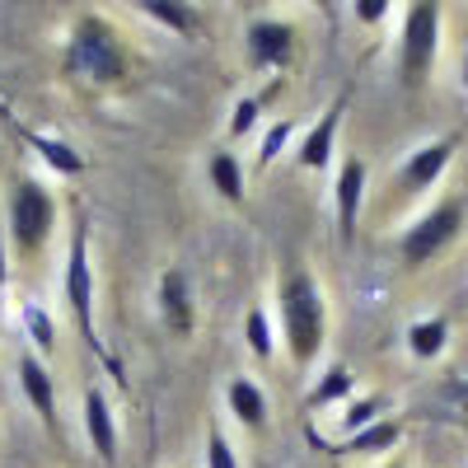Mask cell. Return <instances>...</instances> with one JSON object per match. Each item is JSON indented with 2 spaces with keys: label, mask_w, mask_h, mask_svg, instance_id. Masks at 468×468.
<instances>
[{
  "label": "cell",
  "mask_w": 468,
  "mask_h": 468,
  "mask_svg": "<svg viewBox=\"0 0 468 468\" xmlns=\"http://www.w3.org/2000/svg\"><path fill=\"white\" fill-rule=\"evenodd\" d=\"M277 304H282V337H286L291 361L314 366L324 342H328V300H324L319 282L304 267H286Z\"/></svg>",
  "instance_id": "1"
},
{
  "label": "cell",
  "mask_w": 468,
  "mask_h": 468,
  "mask_svg": "<svg viewBox=\"0 0 468 468\" xmlns=\"http://www.w3.org/2000/svg\"><path fill=\"white\" fill-rule=\"evenodd\" d=\"M441 57V5L417 0L403 15V33H399V75L408 90H421L426 75L436 70Z\"/></svg>",
  "instance_id": "2"
},
{
  "label": "cell",
  "mask_w": 468,
  "mask_h": 468,
  "mask_svg": "<svg viewBox=\"0 0 468 468\" xmlns=\"http://www.w3.org/2000/svg\"><path fill=\"white\" fill-rule=\"evenodd\" d=\"M52 225H57V197L37 178H19L10 187V239L19 244V253L43 249Z\"/></svg>",
  "instance_id": "3"
},
{
  "label": "cell",
  "mask_w": 468,
  "mask_h": 468,
  "mask_svg": "<svg viewBox=\"0 0 468 468\" xmlns=\"http://www.w3.org/2000/svg\"><path fill=\"white\" fill-rule=\"evenodd\" d=\"M463 216H468L463 197H445V202H436L431 211H426L421 220H412L408 234H403V244H399L403 262L408 267H421V262H431L441 249H450L459 234H463Z\"/></svg>",
  "instance_id": "4"
},
{
  "label": "cell",
  "mask_w": 468,
  "mask_h": 468,
  "mask_svg": "<svg viewBox=\"0 0 468 468\" xmlns=\"http://www.w3.org/2000/svg\"><path fill=\"white\" fill-rule=\"evenodd\" d=\"M66 304H70L75 324H80L85 342L99 346V333H94V267H90L85 225H75V234H70V253H66Z\"/></svg>",
  "instance_id": "5"
},
{
  "label": "cell",
  "mask_w": 468,
  "mask_h": 468,
  "mask_svg": "<svg viewBox=\"0 0 468 468\" xmlns=\"http://www.w3.org/2000/svg\"><path fill=\"white\" fill-rule=\"evenodd\" d=\"M70 57H75V66H80L90 80H99V85H108V80H117V75H122V52H117L112 33H108L99 19H80Z\"/></svg>",
  "instance_id": "6"
},
{
  "label": "cell",
  "mask_w": 468,
  "mask_h": 468,
  "mask_svg": "<svg viewBox=\"0 0 468 468\" xmlns=\"http://www.w3.org/2000/svg\"><path fill=\"white\" fill-rule=\"evenodd\" d=\"M361 207H366V160H361V154H346L342 169H337V183H333V211H337L342 239L356 234Z\"/></svg>",
  "instance_id": "7"
},
{
  "label": "cell",
  "mask_w": 468,
  "mask_h": 468,
  "mask_svg": "<svg viewBox=\"0 0 468 468\" xmlns=\"http://www.w3.org/2000/svg\"><path fill=\"white\" fill-rule=\"evenodd\" d=\"M244 43H249V61H253V66L282 70V66L295 57V28L282 24V19H253Z\"/></svg>",
  "instance_id": "8"
},
{
  "label": "cell",
  "mask_w": 468,
  "mask_h": 468,
  "mask_svg": "<svg viewBox=\"0 0 468 468\" xmlns=\"http://www.w3.org/2000/svg\"><path fill=\"white\" fill-rule=\"evenodd\" d=\"M454 160V141H431L408 154V165L399 169V192H408V197H417V192H426Z\"/></svg>",
  "instance_id": "9"
},
{
  "label": "cell",
  "mask_w": 468,
  "mask_h": 468,
  "mask_svg": "<svg viewBox=\"0 0 468 468\" xmlns=\"http://www.w3.org/2000/svg\"><path fill=\"white\" fill-rule=\"evenodd\" d=\"M342 112H346V103L337 99L314 127L304 132V141H300V150H295V160H300V169H309V174H324L328 165H333V145H337V132H342Z\"/></svg>",
  "instance_id": "10"
},
{
  "label": "cell",
  "mask_w": 468,
  "mask_h": 468,
  "mask_svg": "<svg viewBox=\"0 0 468 468\" xmlns=\"http://www.w3.org/2000/svg\"><path fill=\"white\" fill-rule=\"evenodd\" d=\"M160 319L169 324V333H192L197 309H192V282L183 267H169L160 277Z\"/></svg>",
  "instance_id": "11"
},
{
  "label": "cell",
  "mask_w": 468,
  "mask_h": 468,
  "mask_svg": "<svg viewBox=\"0 0 468 468\" xmlns=\"http://www.w3.org/2000/svg\"><path fill=\"white\" fill-rule=\"evenodd\" d=\"M19 388H24V399L33 403V412L43 417L48 426H57V379L43 366V356H33V351L19 356Z\"/></svg>",
  "instance_id": "12"
},
{
  "label": "cell",
  "mask_w": 468,
  "mask_h": 468,
  "mask_svg": "<svg viewBox=\"0 0 468 468\" xmlns=\"http://www.w3.org/2000/svg\"><path fill=\"white\" fill-rule=\"evenodd\" d=\"M225 403L234 412V421L249 426V431H267V394L253 375H234L225 384Z\"/></svg>",
  "instance_id": "13"
},
{
  "label": "cell",
  "mask_w": 468,
  "mask_h": 468,
  "mask_svg": "<svg viewBox=\"0 0 468 468\" xmlns=\"http://www.w3.org/2000/svg\"><path fill=\"white\" fill-rule=\"evenodd\" d=\"M85 436H90V445L103 463L117 459V421H112V408L103 399V388H85Z\"/></svg>",
  "instance_id": "14"
},
{
  "label": "cell",
  "mask_w": 468,
  "mask_h": 468,
  "mask_svg": "<svg viewBox=\"0 0 468 468\" xmlns=\"http://www.w3.org/2000/svg\"><path fill=\"white\" fill-rule=\"evenodd\" d=\"M450 319L445 314H431V319H417L412 328H408V351L417 361H436V356H445V346H450Z\"/></svg>",
  "instance_id": "15"
},
{
  "label": "cell",
  "mask_w": 468,
  "mask_h": 468,
  "mask_svg": "<svg viewBox=\"0 0 468 468\" xmlns=\"http://www.w3.org/2000/svg\"><path fill=\"white\" fill-rule=\"evenodd\" d=\"M207 178H211V187L220 192L229 207L244 202V165H239V154H234V150H216L211 154V160H207Z\"/></svg>",
  "instance_id": "16"
},
{
  "label": "cell",
  "mask_w": 468,
  "mask_h": 468,
  "mask_svg": "<svg viewBox=\"0 0 468 468\" xmlns=\"http://www.w3.org/2000/svg\"><path fill=\"white\" fill-rule=\"evenodd\" d=\"M244 342H249V351H253L262 366L271 361V351H277V328H271V319H267L262 304H253L249 314H244Z\"/></svg>",
  "instance_id": "17"
},
{
  "label": "cell",
  "mask_w": 468,
  "mask_h": 468,
  "mask_svg": "<svg viewBox=\"0 0 468 468\" xmlns=\"http://www.w3.org/2000/svg\"><path fill=\"white\" fill-rule=\"evenodd\" d=\"M399 421H375V426H366V431H356V436H346V450L351 454H384V450H394L399 445Z\"/></svg>",
  "instance_id": "18"
},
{
  "label": "cell",
  "mask_w": 468,
  "mask_h": 468,
  "mask_svg": "<svg viewBox=\"0 0 468 468\" xmlns=\"http://www.w3.org/2000/svg\"><path fill=\"white\" fill-rule=\"evenodd\" d=\"M351 370L346 366H333V370H324V379L309 388V408H328V403H342V399H351Z\"/></svg>",
  "instance_id": "19"
},
{
  "label": "cell",
  "mask_w": 468,
  "mask_h": 468,
  "mask_svg": "<svg viewBox=\"0 0 468 468\" xmlns=\"http://www.w3.org/2000/svg\"><path fill=\"white\" fill-rule=\"evenodd\" d=\"M33 150L43 154V160L57 169V174H85V160L75 154L66 141H52V136H33Z\"/></svg>",
  "instance_id": "20"
},
{
  "label": "cell",
  "mask_w": 468,
  "mask_h": 468,
  "mask_svg": "<svg viewBox=\"0 0 468 468\" xmlns=\"http://www.w3.org/2000/svg\"><path fill=\"white\" fill-rule=\"evenodd\" d=\"M145 19H154V24H165L169 33H187L192 28V15H187V5H178V0H145V5H136Z\"/></svg>",
  "instance_id": "21"
},
{
  "label": "cell",
  "mask_w": 468,
  "mask_h": 468,
  "mask_svg": "<svg viewBox=\"0 0 468 468\" xmlns=\"http://www.w3.org/2000/svg\"><path fill=\"white\" fill-rule=\"evenodd\" d=\"M379 408H384V403H379L375 394H370V399H351L337 426H342L346 436H356V431H366V426H375V421H379Z\"/></svg>",
  "instance_id": "22"
},
{
  "label": "cell",
  "mask_w": 468,
  "mask_h": 468,
  "mask_svg": "<svg viewBox=\"0 0 468 468\" xmlns=\"http://www.w3.org/2000/svg\"><path fill=\"white\" fill-rule=\"evenodd\" d=\"M291 136H295V127H291V122H271V127H267V136H262V145H258V169L277 165V154L291 145Z\"/></svg>",
  "instance_id": "23"
},
{
  "label": "cell",
  "mask_w": 468,
  "mask_h": 468,
  "mask_svg": "<svg viewBox=\"0 0 468 468\" xmlns=\"http://www.w3.org/2000/svg\"><path fill=\"white\" fill-rule=\"evenodd\" d=\"M24 324H28L37 351H57V333H52V319H48L43 304H28V309H24Z\"/></svg>",
  "instance_id": "24"
},
{
  "label": "cell",
  "mask_w": 468,
  "mask_h": 468,
  "mask_svg": "<svg viewBox=\"0 0 468 468\" xmlns=\"http://www.w3.org/2000/svg\"><path fill=\"white\" fill-rule=\"evenodd\" d=\"M207 468H239V454H234V445L220 426L207 431Z\"/></svg>",
  "instance_id": "25"
},
{
  "label": "cell",
  "mask_w": 468,
  "mask_h": 468,
  "mask_svg": "<svg viewBox=\"0 0 468 468\" xmlns=\"http://www.w3.org/2000/svg\"><path fill=\"white\" fill-rule=\"evenodd\" d=\"M258 112H262L258 99H239V103H234V112H229V141H244L258 127Z\"/></svg>",
  "instance_id": "26"
},
{
  "label": "cell",
  "mask_w": 468,
  "mask_h": 468,
  "mask_svg": "<svg viewBox=\"0 0 468 468\" xmlns=\"http://www.w3.org/2000/svg\"><path fill=\"white\" fill-rule=\"evenodd\" d=\"M351 10H356V19H361V24H384L394 5H388V0H356Z\"/></svg>",
  "instance_id": "27"
},
{
  "label": "cell",
  "mask_w": 468,
  "mask_h": 468,
  "mask_svg": "<svg viewBox=\"0 0 468 468\" xmlns=\"http://www.w3.org/2000/svg\"><path fill=\"white\" fill-rule=\"evenodd\" d=\"M5 277H10V249H5V239H0V286H5Z\"/></svg>",
  "instance_id": "28"
},
{
  "label": "cell",
  "mask_w": 468,
  "mask_h": 468,
  "mask_svg": "<svg viewBox=\"0 0 468 468\" xmlns=\"http://www.w3.org/2000/svg\"><path fill=\"white\" fill-rule=\"evenodd\" d=\"M463 90H468V57H463Z\"/></svg>",
  "instance_id": "29"
},
{
  "label": "cell",
  "mask_w": 468,
  "mask_h": 468,
  "mask_svg": "<svg viewBox=\"0 0 468 468\" xmlns=\"http://www.w3.org/2000/svg\"><path fill=\"white\" fill-rule=\"evenodd\" d=\"M384 468H403V459H394V463H384Z\"/></svg>",
  "instance_id": "30"
}]
</instances>
